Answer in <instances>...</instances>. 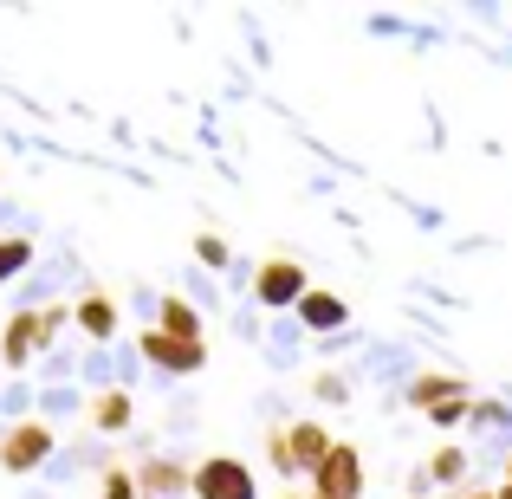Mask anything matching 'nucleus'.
<instances>
[{
    "label": "nucleus",
    "mask_w": 512,
    "mask_h": 499,
    "mask_svg": "<svg viewBox=\"0 0 512 499\" xmlns=\"http://www.w3.org/2000/svg\"><path fill=\"white\" fill-rule=\"evenodd\" d=\"M331 448H338V441H331L312 415L292 422V428H273V467H279V474H318Z\"/></svg>",
    "instance_id": "f257e3e1"
},
{
    "label": "nucleus",
    "mask_w": 512,
    "mask_h": 499,
    "mask_svg": "<svg viewBox=\"0 0 512 499\" xmlns=\"http://www.w3.org/2000/svg\"><path fill=\"white\" fill-rule=\"evenodd\" d=\"M195 493L201 499H260V487H253V467L234 461V454H214V461L195 467Z\"/></svg>",
    "instance_id": "f03ea898"
},
{
    "label": "nucleus",
    "mask_w": 512,
    "mask_h": 499,
    "mask_svg": "<svg viewBox=\"0 0 512 499\" xmlns=\"http://www.w3.org/2000/svg\"><path fill=\"white\" fill-rule=\"evenodd\" d=\"M363 493V454L338 441V448L325 454V467L312 474V499H357Z\"/></svg>",
    "instance_id": "7ed1b4c3"
},
{
    "label": "nucleus",
    "mask_w": 512,
    "mask_h": 499,
    "mask_svg": "<svg viewBox=\"0 0 512 499\" xmlns=\"http://www.w3.org/2000/svg\"><path fill=\"white\" fill-rule=\"evenodd\" d=\"M59 325H65V312H59V305H52V312H20V318H13V325H7V344H0L7 370H20V363L33 357V350L46 344V337L59 331Z\"/></svg>",
    "instance_id": "20e7f679"
},
{
    "label": "nucleus",
    "mask_w": 512,
    "mask_h": 499,
    "mask_svg": "<svg viewBox=\"0 0 512 499\" xmlns=\"http://www.w3.org/2000/svg\"><path fill=\"white\" fill-rule=\"evenodd\" d=\"M46 454H52V428L46 422H20L7 441H0V467H7V474H33Z\"/></svg>",
    "instance_id": "39448f33"
},
{
    "label": "nucleus",
    "mask_w": 512,
    "mask_h": 499,
    "mask_svg": "<svg viewBox=\"0 0 512 499\" xmlns=\"http://www.w3.org/2000/svg\"><path fill=\"white\" fill-rule=\"evenodd\" d=\"M305 292H312V286H305V266H299V260H273V266L260 273V305H273V312H286V305L299 312Z\"/></svg>",
    "instance_id": "423d86ee"
},
{
    "label": "nucleus",
    "mask_w": 512,
    "mask_h": 499,
    "mask_svg": "<svg viewBox=\"0 0 512 499\" xmlns=\"http://www.w3.org/2000/svg\"><path fill=\"white\" fill-rule=\"evenodd\" d=\"M143 357H150L156 370H169V376L201 370V344H195V337H169V331H150V337H143Z\"/></svg>",
    "instance_id": "0eeeda50"
},
{
    "label": "nucleus",
    "mask_w": 512,
    "mask_h": 499,
    "mask_svg": "<svg viewBox=\"0 0 512 499\" xmlns=\"http://www.w3.org/2000/svg\"><path fill=\"white\" fill-rule=\"evenodd\" d=\"M344 318H350V305L338 292H305L299 299V325L305 331H344Z\"/></svg>",
    "instance_id": "6e6552de"
},
{
    "label": "nucleus",
    "mask_w": 512,
    "mask_h": 499,
    "mask_svg": "<svg viewBox=\"0 0 512 499\" xmlns=\"http://www.w3.org/2000/svg\"><path fill=\"white\" fill-rule=\"evenodd\" d=\"M409 402L435 415V409H448V402H467V383H461V376H415Z\"/></svg>",
    "instance_id": "1a4fd4ad"
},
{
    "label": "nucleus",
    "mask_w": 512,
    "mask_h": 499,
    "mask_svg": "<svg viewBox=\"0 0 512 499\" xmlns=\"http://www.w3.org/2000/svg\"><path fill=\"white\" fill-rule=\"evenodd\" d=\"M182 487H195V474H182L175 461H150V467H143V493L169 499V493H182Z\"/></svg>",
    "instance_id": "9d476101"
},
{
    "label": "nucleus",
    "mask_w": 512,
    "mask_h": 499,
    "mask_svg": "<svg viewBox=\"0 0 512 499\" xmlns=\"http://www.w3.org/2000/svg\"><path fill=\"white\" fill-rule=\"evenodd\" d=\"M91 422L111 428V435H117V428H130V396H124V389H104V396L91 402Z\"/></svg>",
    "instance_id": "9b49d317"
},
{
    "label": "nucleus",
    "mask_w": 512,
    "mask_h": 499,
    "mask_svg": "<svg viewBox=\"0 0 512 499\" xmlns=\"http://www.w3.org/2000/svg\"><path fill=\"white\" fill-rule=\"evenodd\" d=\"M78 325H85L91 337H111V331H117V305L104 299V292H91V299L78 305Z\"/></svg>",
    "instance_id": "f8f14e48"
},
{
    "label": "nucleus",
    "mask_w": 512,
    "mask_h": 499,
    "mask_svg": "<svg viewBox=\"0 0 512 499\" xmlns=\"http://www.w3.org/2000/svg\"><path fill=\"white\" fill-rule=\"evenodd\" d=\"M156 331H169V337H195V344H201V318H195V305H188V299H169V305H163V325H156Z\"/></svg>",
    "instance_id": "ddd939ff"
},
{
    "label": "nucleus",
    "mask_w": 512,
    "mask_h": 499,
    "mask_svg": "<svg viewBox=\"0 0 512 499\" xmlns=\"http://www.w3.org/2000/svg\"><path fill=\"white\" fill-rule=\"evenodd\" d=\"M26 260H33V240H0V286H7Z\"/></svg>",
    "instance_id": "4468645a"
},
{
    "label": "nucleus",
    "mask_w": 512,
    "mask_h": 499,
    "mask_svg": "<svg viewBox=\"0 0 512 499\" xmlns=\"http://www.w3.org/2000/svg\"><path fill=\"white\" fill-rule=\"evenodd\" d=\"M195 260L201 266H227V240L221 234H195Z\"/></svg>",
    "instance_id": "2eb2a0df"
},
{
    "label": "nucleus",
    "mask_w": 512,
    "mask_h": 499,
    "mask_svg": "<svg viewBox=\"0 0 512 499\" xmlns=\"http://www.w3.org/2000/svg\"><path fill=\"white\" fill-rule=\"evenodd\" d=\"M454 474H461V454L441 448V454H435V480H454Z\"/></svg>",
    "instance_id": "dca6fc26"
},
{
    "label": "nucleus",
    "mask_w": 512,
    "mask_h": 499,
    "mask_svg": "<svg viewBox=\"0 0 512 499\" xmlns=\"http://www.w3.org/2000/svg\"><path fill=\"white\" fill-rule=\"evenodd\" d=\"M104 499H137V487L124 474H104Z\"/></svg>",
    "instance_id": "f3484780"
},
{
    "label": "nucleus",
    "mask_w": 512,
    "mask_h": 499,
    "mask_svg": "<svg viewBox=\"0 0 512 499\" xmlns=\"http://www.w3.org/2000/svg\"><path fill=\"white\" fill-rule=\"evenodd\" d=\"M506 480H512V467H506Z\"/></svg>",
    "instance_id": "a211bd4d"
},
{
    "label": "nucleus",
    "mask_w": 512,
    "mask_h": 499,
    "mask_svg": "<svg viewBox=\"0 0 512 499\" xmlns=\"http://www.w3.org/2000/svg\"><path fill=\"white\" fill-rule=\"evenodd\" d=\"M292 499H299V493H292Z\"/></svg>",
    "instance_id": "6ab92c4d"
}]
</instances>
